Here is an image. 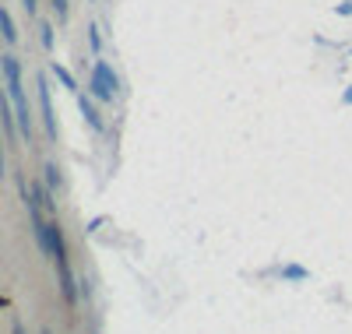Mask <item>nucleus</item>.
I'll return each instance as SVG.
<instances>
[{"instance_id":"nucleus-1","label":"nucleus","mask_w":352,"mask_h":334,"mask_svg":"<svg viewBox=\"0 0 352 334\" xmlns=\"http://www.w3.org/2000/svg\"><path fill=\"white\" fill-rule=\"evenodd\" d=\"M0 78H4L8 99H11L14 116H18V137L32 141V109H28V96H25V85H21V60L11 56V53L0 56Z\"/></svg>"},{"instance_id":"nucleus-2","label":"nucleus","mask_w":352,"mask_h":334,"mask_svg":"<svg viewBox=\"0 0 352 334\" xmlns=\"http://www.w3.org/2000/svg\"><path fill=\"white\" fill-rule=\"evenodd\" d=\"M116 88H120V78L113 74V67L106 64V60H96L92 74H88V96H92L96 102H113Z\"/></svg>"},{"instance_id":"nucleus-3","label":"nucleus","mask_w":352,"mask_h":334,"mask_svg":"<svg viewBox=\"0 0 352 334\" xmlns=\"http://www.w3.org/2000/svg\"><path fill=\"white\" fill-rule=\"evenodd\" d=\"M36 88H39V109H43V131H46V137L50 141H56V134H60V127H56V113H53V96H50V81L39 74V81H36Z\"/></svg>"},{"instance_id":"nucleus-4","label":"nucleus","mask_w":352,"mask_h":334,"mask_svg":"<svg viewBox=\"0 0 352 334\" xmlns=\"http://www.w3.org/2000/svg\"><path fill=\"white\" fill-rule=\"evenodd\" d=\"M78 109H81V116H85V124L92 127L96 134H106V120H102V113L96 109L92 96H78Z\"/></svg>"},{"instance_id":"nucleus-5","label":"nucleus","mask_w":352,"mask_h":334,"mask_svg":"<svg viewBox=\"0 0 352 334\" xmlns=\"http://www.w3.org/2000/svg\"><path fill=\"white\" fill-rule=\"evenodd\" d=\"M50 74H53L56 81H60V85L67 88V92H78V81H74V74H71L64 64H56V60H53V64H50Z\"/></svg>"},{"instance_id":"nucleus-6","label":"nucleus","mask_w":352,"mask_h":334,"mask_svg":"<svg viewBox=\"0 0 352 334\" xmlns=\"http://www.w3.org/2000/svg\"><path fill=\"white\" fill-rule=\"evenodd\" d=\"M0 36L8 43H18V28H14V18H11L8 8H0Z\"/></svg>"},{"instance_id":"nucleus-7","label":"nucleus","mask_w":352,"mask_h":334,"mask_svg":"<svg viewBox=\"0 0 352 334\" xmlns=\"http://www.w3.org/2000/svg\"><path fill=\"white\" fill-rule=\"evenodd\" d=\"M43 172H46V176H43V179H46V187L56 194V190H60V169H56L53 162H46V169H43Z\"/></svg>"},{"instance_id":"nucleus-8","label":"nucleus","mask_w":352,"mask_h":334,"mask_svg":"<svg viewBox=\"0 0 352 334\" xmlns=\"http://www.w3.org/2000/svg\"><path fill=\"white\" fill-rule=\"evenodd\" d=\"M282 278H289V282H307V267L292 264V267H285V271H282Z\"/></svg>"},{"instance_id":"nucleus-9","label":"nucleus","mask_w":352,"mask_h":334,"mask_svg":"<svg viewBox=\"0 0 352 334\" xmlns=\"http://www.w3.org/2000/svg\"><path fill=\"white\" fill-rule=\"evenodd\" d=\"M39 43H43L46 49H53V25H50V21H39Z\"/></svg>"},{"instance_id":"nucleus-10","label":"nucleus","mask_w":352,"mask_h":334,"mask_svg":"<svg viewBox=\"0 0 352 334\" xmlns=\"http://www.w3.org/2000/svg\"><path fill=\"white\" fill-rule=\"evenodd\" d=\"M50 4H53L56 21H67V14H71V4H67V0H50Z\"/></svg>"},{"instance_id":"nucleus-11","label":"nucleus","mask_w":352,"mask_h":334,"mask_svg":"<svg viewBox=\"0 0 352 334\" xmlns=\"http://www.w3.org/2000/svg\"><path fill=\"white\" fill-rule=\"evenodd\" d=\"M88 46H92V53L102 49V36H99V25H88Z\"/></svg>"},{"instance_id":"nucleus-12","label":"nucleus","mask_w":352,"mask_h":334,"mask_svg":"<svg viewBox=\"0 0 352 334\" xmlns=\"http://www.w3.org/2000/svg\"><path fill=\"white\" fill-rule=\"evenodd\" d=\"M21 8H25L28 14H32V18H36V11H39V0H21Z\"/></svg>"},{"instance_id":"nucleus-13","label":"nucleus","mask_w":352,"mask_h":334,"mask_svg":"<svg viewBox=\"0 0 352 334\" xmlns=\"http://www.w3.org/2000/svg\"><path fill=\"white\" fill-rule=\"evenodd\" d=\"M8 172V162H4V141H0V176Z\"/></svg>"},{"instance_id":"nucleus-14","label":"nucleus","mask_w":352,"mask_h":334,"mask_svg":"<svg viewBox=\"0 0 352 334\" xmlns=\"http://www.w3.org/2000/svg\"><path fill=\"white\" fill-rule=\"evenodd\" d=\"M14 334H28V331H25V324H14Z\"/></svg>"},{"instance_id":"nucleus-15","label":"nucleus","mask_w":352,"mask_h":334,"mask_svg":"<svg viewBox=\"0 0 352 334\" xmlns=\"http://www.w3.org/2000/svg\"><path fill=\"white\" fill-rule=\"evenodd\" d=\"M342 99H345V102H349V106H352V88H349V92H345V96H342Z\"/></svg>"},{"instance_id":"nucleus-16","label":"nucleus","mask_w":352,"mask_h":334,"mask_svg":"<svg viewBox=\"0 0 352 334\" xmlns=\"http://www.w3.org/2000/svg\"><path fill=\"white\" fill-rule=\"evenodd\" d=\"M43 334H50V331H43Z\"/></svg>"}]
</instances>
